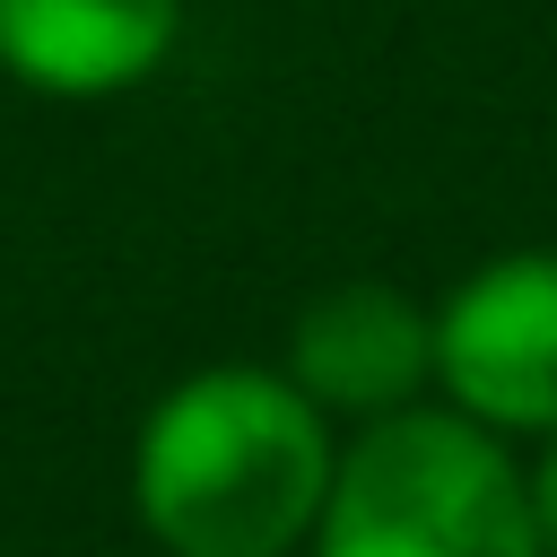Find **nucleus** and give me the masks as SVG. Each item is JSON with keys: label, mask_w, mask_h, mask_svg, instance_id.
Returning <instances> with one entry per match:
<instances>
[{"label": "nucleus", "mask_w": 557, "mask_h": 557, "mask_svg": "<svg viewBox=\"0 0 557 557\" xmlns=\"http://www.w3.org/2000/svg\"><path fill=\"white\" fill-rule=\"evenodd\" d=\"M339 435L287 366L183 374L131 444V513L165 557H287L313 540Z\"/></svg>", "instance_id": "f257e3e1"}, {"label": "nucleus", "mask_w": 557, "mask_h": 557, "mask_svg": "<svg viewBox=\"0 0 557 557\" xmlns=\"http://www.w3.org/2000/svg\"><path fill=\"white\" fill-rule=\"evenodd\" d=\"M313 557H548L531 513V470L470 409L366 418L322 487Z\"/></svg>", "instance_id": "f03ea898"}, {"label": "nucleus", "mask_w": 557, "mask_h": 557, "mask_svg": "<svg viewBox=\"0 0 557 557\" xmlns=\"http://www.w3.org/2000/svg\"><path fill=\"white\" fill-rule=\"evenodd\" d=\"M435 383L496 435H557V252H496L435 305Z\"/></svg>", "instance_id": "7ed1b4c3"}, {"label": "nucleus", "mask_w": 557, "mask_h": 557, "mask_svg": "<svg viewBox=\"0 0 557 557\" xmlns=\"http://www.w3.org/2000/svg\"><path fill=\"white\" fill-rule=\"evenodd\" d=\"M287 383L339 418H392L435 383V305L392 278H331L287 331Z\"/></svg>", "instance_id": "20e7f679"}, {"label": "nucleus", "mask_w": 557, "mask_h": 557, "mask_svg": "<svg viewBox=\"0 0 557 557\" xmlns=\"http://www.w3.org/2000/svg\"><path fill=\"white\" fill-rule=\"evenodd\" d=\"M183 0H0V70L52 104H104L165 70Z\"/></svg>", "instance_id": "39448f33"}, {"label": "nucleus", "mask_w": 557, "mask_h": 557, "mask_svg": "<svg viewBox=\"0 0 557 557\" xmlns=\"http://www.w3.org/2000/svg\"><path fill=\"white\" fill-rule=\"evenodd\" d=\"M531 513H540V548L557 557V435H540V461H531Z\"/></svg>", "instance_id": "423d86ee"}]
</instances>
